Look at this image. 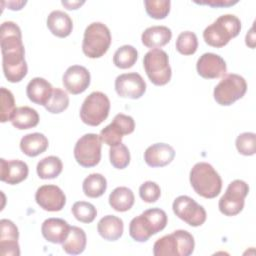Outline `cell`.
I'll use <instances>...</instances> for the list:
<instances>
[{
	"mask_svg": "<svg viewBox=\"0 0 256 256\" xmlns=\"http://www.w3.org/2000/svg\"><path fill=\"white\" fill-rule=\"evenodd\" d=\"M2 67L6 79L11 83L20 82L28 72L25 49L20 27L12 21H5L0 28Z\"/></svg>",
	"mask_w": 256,
	"mask_h": 256,
	"instance_id": "1",
	"label": "cell"
},
{
	"mask_svg": "<svg viewBox=\"0 0 256 256\" xmlns=\"http://www.w3.org/2000/svg\"><path fill=\"white\" fill-rule=\"evenodd\" d=\"M167 214L160 208L145 210L134 217L129 224V234L137 242H146L152 235L162 231L167 225Z\"/></svg>",
	"mask_w": 256,
	"mask_h": 256,
	"instance_id": "2",
	"label": "cell"
},
{
	"mask_svg": "<svg viewBox=\"0 0 256 256\" xmlns=\"http://www.w3.org/2000/svg\"><path fill=\"white\" fill-rule=\"evenodd\" d=\"M190 183L198 195L207 199L218 196L222 188L220 175L207 162H199L192 167L190 171Z\"/></svg>",
	"mask_w": 256,
	"mask_h": 256,
	"instance_id": "3",
	"label": "cell"
},
{
	"mask_svg": "<svg viewBox=\"0 0 256 256\" xmlns=\"http://www.w3.org/2000/svg\"><path fill=\"white\" fill-rule=\"evenodd\" d=\"M240 30V19L233 14H224L205 28L203 38L208 45L221 48L227 45L232 38L238 36Z\"/></svg>",
	"mask_w": 256,
	"mask_h": 256,
	"instance_id": "4",
	"label": "cell"
},
{
	"mask_svg": "<svg viewBox=\"0 0 256 256\" xmlns=\"http://www.w3.org/2000/svg\"><path fill=\"white\" fill-rule=\"evenodd\" d=\"M195 241L186 230H176L159 238L153 245L155 256H189L193 253Z\"/></svg>",
	"mask_w": 256,
	"mask_h": 256,
	"instance_id": "5",
	"label": "cell"
},
{
	"mask_svg": "<svg viewBox=\"0 0 256 256\" xmlns=\"http://www.w3.org/2000/svg\"><path fill=\"white\" fill-rule=\"evenodd\" d=\"M111 44V33L109 28L101 22L89 24L82 41V51L89 58H100L109 49Z\"/></svg>",
	"mask_w": 256,
	"mask_h": 256,
	"instance_id": "6",
	"label": "cell"
},
{
	"mask_svg": "<svg viewBox=\"0 0 256 256\" xmlns=\"http://www.w3.org/2000/svg\"><path fill=\"white\" fill-rule=\"evenodd\" d=\"M143 66L150 81L157 86L167 84L172 75L168 54L159 48L149 50L143 58Z\"/></svg>",
	"mask_w": 256,
	"mask_h": 256,
	"instance_id": "7",
	"label": "cell"
},
{
	"mask_svg": "<svg viewBox=\"0 0 256 256\" xmlns=\"http://www.w3.org/2000/svg\"><path fill=\"white\" fill-rule=\"evenodd\" d=\"M110 100L106 94L100 91L90 93L80 108V118L89 126L100 125L109 115Z\"/></svg>",
	"mask_w": 256,
	"mask_h": 256,
	"instance_id": "8",
	"label": "cell"
},
{
	"mask_svg": "<svg viewBox=\"0 0 256 256\" xmlns=\"http://www.w3.org/2000/svg\"><path fill=\"white\" fill-rule=\"evenodd\" d=\"M247 91L246 80L238 74H226L215 86L213 96L215 101L222 106L232 105L241 99Z\"/></svg>",
	"mask_w": 256,
	"mask_h": 256,
	"instance_id": "9",
	"label": "cell"
},
{
	"mask_svg": "<svg viewBox=\"0 0 256 256\" xmlns=\"http://www.w3.org/2000/svg\"><path fill=\"white\" fill-rule=\"evenodd\" d=\"M101 139L94 133H88L78 139L74 146V157L77 163L85 168L96 166L101 160Z\"/></svg>",
	"mask_w": 256,
	"mask_h": 256,
	"instance_id": "10",
	"label": "cell"
},
{
	"mask_svg": "<svg viewBox=\"0 0 256 256\" xmlns=\"http://www.w3.org/2000/svg\"><path fill=\"white\" fill-rule=\"evenodd\" d=\"M249 193L248 184L240 179L232 181L227 189L225 194L220 198L218 207L222 214L226 216H235L239 214L245 203V198Z\"/></svg>",
	"mask_w": 256,
	"mask_h": 256,
	"instance_id": "11",
	"label": "cell"
},
{
	"mask_svg": "<svg viewBox=\"0 0 256 256\" xmlns=\"http://www.w3.org/2000/svg\"><path fill=\"white\" fill-rule=\"evenodd\" d=\"M172 209L178 218L192 227L201 226L207 218L204 207L186 195L178 196L172 204Z\"/></svg>",
	"mask_w": 256,
	"mask_h": 256,
	"instance_id": "12",
	"label": "cell"
},
{
	"mask_svg": "<svg viewBox=\"0 0 256 256\" xmlns=\"http://www.w3.org/2000/svg\"><path fill=\"white\" fill-rule=\"evenodd\" d=\"M115 90L122 98L138 99L146 91V83L142 76L136 72L124 73L116 77Z\"/></svg>",
	"mask_w": 256,
	"mask_h": 256,
	"instance_id": "13",
	"label": "cell"
},
{
	"mask_svg": "<svg viewBox=\"0 0 256 256\" xmlns=\"http://www.w3.org/2000/svg\"><path fill=\"white\" fill-rule=\"evenodd\" d=\"M36 203L45 211L57 212L66 204V196L62 189L56 185H43L35 193Z\"/></svg>",
	"mask_w": 256,
	"mask_h": 256,
	"instance_id": "14",
	"label": "cell"
},
{
	"mask_svg": "<svg viewBox=\"0 0 256 256\" xmlns=\"http://www.w3.org/2000/svg\"><path fill=\"white\" fill-rule=\"evenodd\" d=\"M90 72L81 65H72L67 68L62 77L64 88L71 94L83 93L90 85Z\"/></svg>",
	"mask_w": 256,
	"mask_h": 256,
	"instance_id": "15",
	"label": "cell"
},
{
	"mask_svg": "<svg viewBox=\"0 0 256 256\" xmlns=\"http://www.w3.org/2000/svg\"><path fill=\"white\" fill-rule=\"evenodd\" d=\"M197 73L205 79H216L224 76L227 71L224 59L215 53L202 54L196 63Z\"/></svg>",
	"mask_w": 256,
	"mask_h": 256,
	"instance_id": "16",
	"label": "cell"
},
{
	"mask_svg": "<svg viewBox=\"0 0 256 256\" xmlns=\"http://www.w3.org/2000/svg\"><path fill=\"white\" fill-rule=\"evenodd\" d=\"M19 231L17 226L8 219L0 221V254L2 256H19Z\"/></svg>",
	"mask_w": 256,
	"mask_h": 256,
	"instance_id": "17",
	"label": "cell"
},
{
	"mask_svg": "<svg viewBox=\"0 0 256 256\" xmlns=\"http://www.w3.org/2000/svg\"><path fill=\"white\" fill-rule=\"evenodd\" d=\"M0 179L10 185H16L24 181L29 173L28 165L21 160L0 159Z\"/></svg>",
	"mask_w": 256,
	"mask_h": 256,
	"instance_id": "18",
	"label": "cell"
},
{
	"mask_svg": "<svg viewBox=\"0 0 256 256\" xmlns=\"http://www.w3.org/2000/svg\"><path fill=\"white\" fill-rule=\"evenodd\" d=\"M175 157L174 148L166 143H155L144 152V160L150 167H164Z\"/></svg>",
	"mask_w": 256,
	"mask_h": 256,
	"instance_id": "19",
	"label": "cell"
},
{
	"mask_svg": "<svg viewBox=\"0 0 256 256\" xmlns=\"http://www.w3.org/2000/svg\"><path fill=\"white\" fill-rule=\"evenodd\" d=\"M70 227L68 222L61 218H48L42 223L41 232L48 242L62 244L69 235Z\"/></svg>",
	"mask_w": 256,
	"mask_h": 256,
	"instance_id": "20",
	"label": "cell"
},
{
	"mask_svg": "<svg viewBox=\"0 0 256 256\" xmlns=\"http://www.w3.org/2000/svg\"><path fill=\"white\" fill-rule=\"evenodd\" d=\"M53 89L51 83L46 79L35 77L27 84L26 94L29 100L33 103L45 106L52 96Z\"/></svg>",
	"mask_w": 256,
	"mask_h": 256,
	"instance_id": "21",
	"label": "cell"
},
{
	"mask_svg": "<svg viewBox=\"0 0 256 256\" xmlns=\"http://www.w3.org/2000/svg\"><path fill=\"white\" fill-rule=\"evenodd\" d=\"M46 23L50 32L59 38L69 36L73 29L72 19L67 13L61 10L52 11L48 15Z\"/></svg>",
	"mask_w": 256,
	"mask_h": 256,
	"instance_id": "22",
	"label": "cell"
},
{
	"mask_svg": "<svg viewBox=\"0 0 256 256\" xmlns=\"http://www.w3.org/2000/svg\"><path fill=\"white\" fill-rule=\"evenodd\" d=\"M172 38L171 29L166 26H151L144 30L141 40L144 46L148 48H160L170 42Z\"/></svg>",
	"mask_w": 256,
	"mask_h": 256,
	"instance_id": "23",
	"label": "cell"
},
{
	"mask_svg": "<svg viewBox=\"0 0 256 256\" xmlns=\"http://www.w3.org/2000/svg\"><path fill=\"white\" fill-rule=\"evenodd\" d=\"M124 230V224L121 218L114 215H106L102 217L97 224L99 235L107 241L118 240Z\"/></svg>",
	"mask_w": 256,
	"mask_h": 256,
	"instance_id": "24",
	"label": "cell"
},
{
	"mask_svg": "<svg viewBox=\"0 0 256 256\" xmlns=\"http://www.w3.org/2000/svg\"><path fill=\"white\" fill-rule=\"evenodd\" d=\"M48 145L49 142L47 137L44 134L38 132L26 134L21 138L20 141L21 151L29 157H36L45 152L48 148Z\"/></svg>",
	"mask_w": 256,
	"mask_h": 256,
	"instance_id": "25",
	"label": "cell"
},
{
	"mask_svg": "<svg viewBox=\"0 0 256 256\" xmlns=\"http://www.w3.org/2000/svg\"><path fill=\"white\" fill-rule=\"evenodd\" d=\"M12 125L19 130L30 129L38 125L39 123V114L38 112L28 106H21L16 108L12 118Z\"/></svg>",
	"mask_w": 256,
	"mask_h": 256,
	"instance_id": "26",
	"label": "cell"
},
{
	"mask_svg": "<svg viewBox=\"0 0 256 256\" xmlns=\"http://www.w3.org/2000/svg\"><path fill=\"white\" fill-rule=\"evenodd\" d=\"M109 205L118 212H125L132 208L135 197L128 187L120 186L115 188L109 195Z\"/></svg>",
	"mask_w": 256,
	"mask_h": 256,
	"instance_id": "27",
	"label": "cell"
},
{
	"mask_svg": "<svg viewBox=\"0 0 256 256\" xmlns=\"http://www.w3.org/2000/svg\"><path fill=\"white\" fill-rule=\"evenodd\" d=\"M87 243V237L84 230L77 226H71L67 239L62 243L63 250L70 255L81 254Z\"/></svg>",
	"mask_w": 256,
	"mask_h": 256,
	"instance_id": "28",
	"label": "cell"
},
{
	"mask_svg": "<svg viewBox=\"0 0 256 256\" xmlns=\"http://www.w3.org/2000/svg\"><path fill=\"white\" fill-rule=\"evenodd\" d=\"M63 169L62 161L57 156H47L41 159L36 167L37 174L40 179H54L60 175Z\"/></svg>",
	"mask_w": 256,
	"mask_h": 256,
	"instance_id": "29",
	"label": "cell"
},
{
	"mask_svg": "<svg viewBox=\"0 0 256 256\" xmlns=\"http://www.w3.org/2000/svg\"><path fill=\"white\" fill-rule=\"evenodd\" d=\"M107 188L106 178L100 173H92L88 175L82 184L84 194L90 198H98L102 196Z\"/></svg>",
	"mask_w": 256,
	"mask_h": 256,
	"instance_id": "30",
	"label": "cell"
},
{
	"mask_svg": "<svg viewBox=\"0 0 256 256\" xmlns=\"http://www.w3.org/2000/svg\"><path fill=\"white\" fill-rule=\"evenodd\" d=\"M138 59V51L132 45L119 47L113 56V63L120 69L131 68Z\"/></svg>",
	"mask_w": 256,
	"mask_h": 256,
	"instance_id": "31",
	"label": "cell"
},
{
	"mask_svg": "<svg viewBox=\"0 0 256 256\" xmlns=\"http://www.w3.org/2000/svg\"><path fill=\"white\" fill-rule=\"evenodd\" d=\"M176 50L182 55H192L198 48V39L194 32L184 31L181 32L175 43Z\"/></svg>",
	"mask_w": 256,
	"mask_h": 256,
	"instance_id": "32",
	"label": "cell"
},
{
	"mask_svg": "<svg viewBox=\"0 0 256 256\" xmlns=\"http://www.w3.org/2000/svg\"><path fill=\"white\" fill-rule=\"evenodd\" d=\"M73 216L82 223H91L97 216L95 206L86 201H77L71 208Z\"/></svg>",
	"mask_w": 256,
	"mask_h": 256,
	"instance_id": "33",
	"label": "cell"
},
{
	"mask_svg": "<svg viewBox=\"0 0 256 256\" xmlns=\"http://www.w3.org/2000/svg\"><path fill=\"white\" fill-rule=\"evenodd\" d=\"M68 106H69L68 94L60 88H54L50 100L44 107L48 112L52 114H59L64 110H66Z\"/></svg>",
	"mask_w": 256,
	"mask_h": 256,
	"instance_id": "34",
	"label": "cell"
},
{
	"mask_svg": "<svg viewBox=\"0 0 256 256\" xmlns=\"http://www.w3.org/2000/svg\"><path fill=\"white\" fill-rule=\"evenodd\" d=\"M109 158L111 165L116 169H124L130 163V152L126 145L120 143L113 146L109 150Z\"/></svg>",
	"mask_w": 256,
	"mask_h": 256,
	"instance_id": "35",
	"label": "cell"
},
{
	"mask_svg": "<svg viewBox=\"0 0 256 256\" xmlns=\"http://www.w3.org/2000/svg\"><path fill=\"white\" fill-rule=\"evenodd\" d=\"M145 9L147 14L154 19H164L170 12L171 2L169 0H145Z\"/></svg>",
	"mask_w": 256,
	"mask_h": 256,
	"instance_id": "36",
	"label": "cell"
},
{
	"mask_svg": "<svg viewBox=\"0 0 256 256\" xmlns=\"http://www.w3.org/2000/svg\"><path fill=\"white\" fill-rule=\"evenodd\" d=\"M238 152L244 156H252L256 152V135L253 132H244L237 136L235 141Z\"/></svg>",
	"mask_w": 256,
	"mask_h": 256,
	"instance_id": "37",
	"label": "cell"
},
{
	"mask_svg": "<svg viewBox=\"0 0 256 256\" xmlns=\"http://www.w3.org/2000/svg\"><path fill=\"white\" fill-rule=\"evenodd\" d=\"M1 122L11 121V118L16 110L15 99L10 90L5 87H1Z\"/></svg>",
	"mask_w": 256,
	"mask_h": 256,
	"instance_id": "38",
	"label": "cell"
},
{
	"mask_svg": "<svg viewBox=\"0 0 256 256\" xmlns=\"http://www.w3.org/2000/svg\"><path fill=\"white\" fill-rule=\"evenodd\" d=\"M100 139L102 142L107 144L110 147L117 146L122 142V138L124 136L123 132L115 125L113 122H111L109 125L104 127L100 131Z\"/></svg>",
	"mask_w": 256,
	"mask_h": 256,
	"instance_id": "39",
	"label": "cell"
},
{
	"mask_svg": "<svg viewBox=\"0 0 256 256\" xmlns=\"http://www.w3.org/2000/svg\"><path fill=\"white\" fill-rule=\"evenodd\" d=\"M140 198L146 203H154L161 196V189L156 182L146 181L139 187Z\"/></svg>",
	"mask_w": 256,
	"mask_h": 256,
	"instance_id": "40",
	"label": "cell"
},
{
	"mask_svg": "<svg viewBox=\"0 0 256 256\" xmlns=\"http://www.w3.org/2000/svg\"><path fill=\"white\" fill-rule=\"evenodd\" d=\"M115 125H117V127L123 132L124 135H128L131 134L134 129H135V122L134 119L129 116V115H125L123 113H119L117 114L113 121H112Z\"/></svg>",
	"mask_w": 256,
	"mask_h": 256,
	"instance_id": "41",
	"label": "cell"
},
{
	"mask_svg": "<svg viewBox=\"0 0 256 256\" xmlns=\"http://www.w3.org/2000/svg\"><path fill=\"white\" fill-rule=\"evenodd\" d=\"M197 4H202V5H209L212 7H229L232 6L236 3H238V0H208V1H195Z\"/></svg>",
	"mask_w": 256,
	"mask_h": 256,
	"instance_id": "42",
	"label": "cell"
},
{
	"mask_svg": "<svg viewBox=\"0 0 256 256\" xmlns=\"http://www.w3.org/2000/svg\"><path fill=\"white\" fill-rule=\"evenodd\" d=\"M245 41H246V45L252 49H254L255 47V32H254V26H252L249 30V32L246 34L245 37Z\"/></svg>",
	"mask_w": 256,
	"mask_h": 256,
	"instance_id": "43",
	"label": "cell"
},
{
	"mask_svg": "<svg viewBox=\"0 0 256 256\" xmlns=\"http://www.w3.org/2000/svg\"><path fill=\"white\" fill-rule=\"evenodd\" d=\"M63 6L66 7V9L69 10H76L78 9L81 5H83L85 2L84 1H62L61 2Z\"/></svg>",
	"mask_w": 256,
	"mask_h": 256,
	"instance_id": "44",
	"label": "cell"
},
{
	"mask_svg": "<svg viewBox=\"0 0 256 256\" xmlns=\"http://www.w3.org/2000/svg\"><path fill=\"white\" fill-rule=\"evenodd\" d=\"M26 4V1H10L7 2L8 8L11 10H20Z\"/></svg>",
	"mask_w": 256,
	"mask_h": 256,
	"instance_id": "45",
	"label": "cell"
}]
</instances>
